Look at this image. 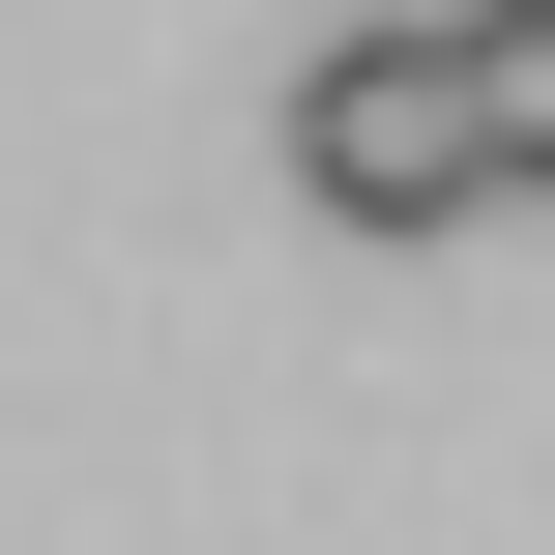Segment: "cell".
<instances>
[{
	"mask_svg": "<svg viewBox=\"0 0 555 555\" xmlns=\"http://www.w3.org/2000/svg\"><path fill=\"white\" fill-rule=\"evenodd\" d=\"M293 205L322 234H468V88H439V0L322 29L293 59Z\"/></svg>",
	"mask_w": 555,
	"mask_h": 555,
	"instance_id": "obj_1",
	"label": "cell"
},
{
	"mask_svg": "<svg viewBox=\"0 0 555 555\" xmlns=\"http://www.w3.org/2000/svg\"><path fill=\"white\" fill-rule=\"evenodd\" d=\"M439 88H468V205H555V0H439Z\"/></svg>",
	"mask_w": 555,
	"mask_h": 555,
	"instance_id": "obj_2",
	"label": "cell"
}]
</instances>
